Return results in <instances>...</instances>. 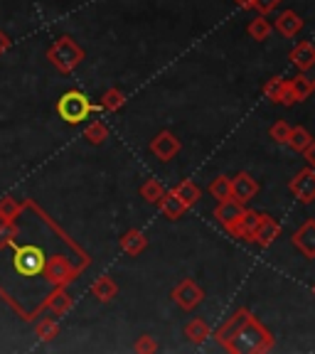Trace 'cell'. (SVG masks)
<instances>
[{
  "label": "cell",
  "instance_id": "ffe728a7",
  "mask_svg": "<svg viewBox=\"0 0 315 354\" xmlns=\"http://www.w3.org/2000/svg\"><path fill=\"white\" fill-rule=\"evenodd\" d=\"M35 337L39 342H52V339L60 337V320L57 317H39L35 322Z\"/></svg>",
  "mask_w": 315,
  "mask_h": 354
},
{
  "label": "cell",
  "instance_id": "4316f807",
  "mask_svg": "<svg viewBox=\"0 0 315 354\" xmlns=\"http://www.w3.org/2000/svg\"><path fill=\"white\" fill-rule=\"evenodd\" d=\"M84 140L89 145H104L109 140V128H106L104 121H91L84 131Z\"/></svg>",
  "mask_w": 315,
  "mask_h": 354
},
{
  "label": "cell",
  "instance_id": "f1b7e54d",
  "mask_svg": "<svg viewBox=\"0 0 315 354\" xmlns=\"http://www.w3.org/2000/svg\"><path fill=\"white\" fill-rule=\"evenodd\" d=\"M207 192H210L217 202L232 197V183H229V177L227 175H217L215 180L210 183V187H207Z\"/></svg>",
  "mask_w": 315,
  "mask_h": 354
},
{
  "label": "cell",
  "instance_id": "f35d334b",
  "mask_svg": "<svg viewBox=\"0 0 315 354\" xmlns=\"http://www.w3.org/2000/svg\"><path fill=\"white\" fill-rule=\"evenodd\" d=\"M313 86H315V79H313Z\"/></svg>",
  "mask_w": 315,
  "mask_h": 354
},
{
  "label": "cell",
  "instance_id": "7402d4cb",
  "mask_svg": "<svg viewBox=\"0 0 315 354\" xmlns=\"http://www.w3.org/2000/svg\"><path fill=\"white\" fill-rule=\"evenodd\" d=\"M172 192H175L177 197L183 199L188 209H190V207H195L199 202V199H202V189H199L197 185L192 183V180H183V183L177 185V187L172 189Z\"/></svg>",
  "mask_w": 315,
  "mask_h": 354
},
{
  "label": "cell",
  "instance_id": "83f0119b",
  "mask_svg": "<svg viewBox=\"0 0 315 354\" xmlns=\"http://www.w3.org/2000/svg\"><path fill=\"white\" fill-rule=\"evenodd\" d=\"M22 212H25V199L0 197V216H6V219H20Z\"/></svg>",
  "mask_w": 315,
  "mask_h": 354
},
{
  "label": "cell",
  "instance_id": "d6a6232c",
  "mask_svg": "<svg viewBox=\"0 0 315 354\" xmlns=\"http://www.w3.org/2000/svg\"><path fill=\"white\" fill-rule=\"evenodd\" d=\"M133 349L138 354H153V352H158V342H155L150 335H141L138 342L133 344Z\"/></svg>",
  "mask_w": 315,
  "mask_h": 354
},
{
  "label": "cell",
  "instance_id": "8fae6325",
  "mask_svg": "<svg viewBox=\"0 0 315 354\" xmlns=\"http://www.w3.org/2000/svg\"><path fill=\"white\" fill-rule=\"evenodd\" d=\"M264 96L269 101H273V104H281V106H294V94H291V88H288V82L286 79H269V82L264 84Z\"/></svg>",
  "mask_w": 315,
  "mask_h": 354
},
{
  "label": "cell",
  "instance_id": "836d02e7",
  "mask_svg": "<svg viewBox=\"0 0 315 354\" xmlns=\"http://www.w3.org/2000/svg\"><path fill=\"white\" fill-rule=\"evenodd\" d=\"M276 6H281V0H254V8L261 12V15L276 10Z\"/></svg>",
  "mask_w": 315,
  "mask_h": 354
},
{
  "label": "cell",
  "instance_id": "9c48e42d",
  "mask_svg": "<svg viewBox=\"0 0 315 354\" xmlns=\"http://www.w3.org/2000/svg\"><path fill=\"white\" fill-rule=\"evenodd\" d=\"M229 183H232V197L242 205L251 202L259 194V183L249 172H237V177H229Z\"/></svg>",
  "mask_w": 315,
  "mask_h": 354
},
{
  "label": "cell",
  "instance_id": "7c38bea8",
  "mask_svg": "<svg viewBox=\"0 0 315 354\" xmlns=\"http://www.w3.org/2000/svg\"><path fill=\"white\" fill-rule=\"evenodd\" d=\"M259 221H261V214H256V212H249V209H244V214L239 216L237 221H234V224L227 229V232L232 234V236H237V239L251 241V239H254L256 227H259Z\"/></svg>",
  "mask_w": 315,
  "mask_h": 354
},
{
  "label": "cell",
  "instance_id": "4fadbf2b",
  "mask_svg": "<svg viewBox=\"0 0 315 354\" xmlns=\"http://www.w3.org/2000/svg\"><path fill=\"white\" fill-rule=\"evenodd\" d=\"M294 246L305 256V259H315V219H308L298 232L294 234Z\"/></svg>",
  "mask_w": 315,
  "mask_h": 354
},
{
  "label": "cell",
  "instance_id": "3957f363",
  "mask_svg": "<svg viewBox=\"0 0 315 354\" xmlns=\"http://www.w3.org/2000/svg\"><path fill=\"white\" fill-rule=\"evenodd\" d=\"M84 57L87 55H84L82 44L74 37H69V35L57 37L55 42L50 44V50H47V59H50V64L55 66L60 74H72L84 62Z\"/></svg>",
  "mask_w": 315,
  "mask_h": 354
},
{
  "label": "cell",
  "instance_id": "cb8c5ba5",
  "mask_svg": "<svg viewBox=\"0 0 315 354\" xmlns=\"http://www.w3.org/2000/svg\"><path fill=\"white\" fill-rule=\"evenodd\" d=\"M271 30H273V25L266 20V15H256L254 20H249V25H246V35H249L251 39H256V42L269 39Z\"/></svg>",
  "mask_w": 315,
  "mask_h": 354
},
{
  "label": "cell",
  "instance_id": "f546056e",
  "mask_svg": "<svg viewBox=\"0 0 315 354\" xmlns=\"http://www.w3.org/2000/svg\"><path fill=\"white\" fill-rule=\"evenodd\" d=\"M313 140V136H310L308 131H305L303 126H296V128H291V136H288V148L291 150H296V153H303L305 150V145Z\"/></svg>",
  "mask_w": 315,
  "mask_h": 354
},
{
  "label": "cell",
  "instance_id": "30bf717a",
  "mask_svg": "<svg viewBox=\"0 0 315 354\" xmlns=\"http://www.w3.org/2000/svg\"><path fill=\"white\" fill-rule=\"evenodd\" d=\"M278 236H281V224H278L273 216L261 214V221H259V227H256L254 239H251V241H254L256 246H261V249H269Z\"/></svg>",
  "mask_w": 315,
  "mask_h": 354
},
{
  "label": "cell",
  "instance_id": "52a82bcc",
  "mask_svg": "<svg viewBox=\"0 0 315 354\" xmlns=\"http://www.w3.org/2000/svg\"><path fill=\"white\" fill-rule=\"evenodd\" d=\"M39 308L50 310L55 317H62V315H66V313L74 308V298L69 295V290H66L64 286L50 288V293L42 298V305H39Z\"/></svg>",
  "mask_w": 315,
  "mask_h": 354
},
{
  "label": "cell",
  "instance_id": "484cf974",
  "mask_svg": "<svg viewBox=\"0 0 315 354\" xmlns=\"http://www.w3.org/2000/svg\"><path fill=\"white\" fill-rule=\"evenodd\" d=\"M17 234H20L17 219H6V216H0V249H10L12 243H15Z\"/></svg>",
  "mask_w": 315,
  "mask_h": 354
},
{
  "label": "cell",
  "instance_id": "e575fe53",
  "mask_svg": "<svg viewBox=\"0 0 315 354\" xmlns=\"http://www.w3.org/2000/svg\"><path fill=\"white\" fill-rule=\"evenodd\" d=\"M303 158H305V162H308V167H313L315 170V140H310V143L305 145Z\"/></svg>",
  "mask_w": 315,
  "mask_h": 354
},
{
  "label": "cell",
  "instance_id": "1f68e13d",
  "mask_svg": "<svg viewBox=\"0 0 315 354\" xmlns=\"http://www.w3.org/2000/svg\"><path fill=\"white\" fill-rule=\"evenodd\" d=\"M291 128H294V126H288L286 121H276L271 128H269V136H271V140H276V143L286 145L288 136H291Z\"/></svg>",
  "mask_w": 315,
  "mask_h": 354
},
{
  "label": "cell",
  "instance_id": "277c9868",
  "mask_svg": "<svg viewBox=\"0 0 315 354\" xmlns=\"http://www.w3.org/2000/svg\"><path fill=\"white\" fill-rule=\"evenodd\" d=\"M96 111V106L89 101V96L79 88H69L60 96L57 101V116L62 118L69 126H79V123L87 121L91 113Z\"/></svg>",
  "mask_w": 315,
  "mask_h": 354
},
{
  "label": "cell",
  "instance_id": "44dd1931",
  "mask_svg": "<svg viewBox=\"0 0 315 354\" xmlns=\"http://www.w3.org/2000/svg\"><path fill=\"white\" fill-rule=\"evenodd\" d=\"M212 335V330H210V325H207L202 317H192V320L185 325V337L190 339L192 344H202V342H207V337Z\"/></svg>",
  "mask_w": 315,
  "mask_h": 354
},
{
  "label": "cell",
  "instance_id": "ac0fdd59",
  "mask_svg": "<svg viewBox=\"0 0 315 354\" xmlns=\"http://www.w3.org/2000/svg\"><path fill=\"white\" fill-rule=\"evenodd\" d=\"M91 295H94L99 303H111V300L118 295V286L111 276H99L91 283Z\"/></svg>",
  "mask_w": 315,
  "mask_h": 354
},
{
  "label": "cell",
  "instance_id": "4dcf8cb0",
  "mask_svg": "<svg viewBox=\"0 0 315 354\" xmlns=\"http://www.w3.org/2000/svg\"><path fill=\"white\" fill-rule=\"evenodd\" d=\"M141 197L145 199V202H150V205H158V199L165 194V187H163L158 180H145L143 185H141Z\"/></svg>",
  "mask_w": 315,
  "mask_h": 354
},
{
  "label": "cell",
  "instance_id": "ba28073f",
  "mask_svg": "<svg viewBox=\"0 0 315 354\" xmlns=\"http://www.w3.org/2000/svg\"><path fill=\"white\" fill-rule=\"evenodd\" d=\"M150 153H153L158 160L170 162L172 158L180 153V140H177V136H172L170 131H161L150 140Z\"/></svg>",
  "mask_w": 315,
  "mask_h": 354
},
{
  "label": "cell",
  "instance_id": "d6986e66",
  "mask_svg": "<svg viewBox=\"0 0 315 354\" xmlns=\"http://www.w3.org/2000/svg\"><path fill=\"white\" fill-rule=\"evenodd\" d=\"M276 30L283 37L291 39L303 30V20H300V15H296V10H283L281 15L276 17Z\"/></svg>",
  "mask_w": 315,
  "mask_h": 354
},
{
  "label": "cell",
  "instance_id": "e0dca14e",
  "mask_svg": "<svg viewBox=\"0 0 315 354\" xmlns=\"http://www.w3.org/2000/svg\"><path fill=\"white\" fill-rule=\"evenodd\" d=\"M291 62H294L296 66H298L300 72H308V69H313L315 66V44L313 42H300L296 44V50L291 52Z\"/></svg>",
  "mask_w": 315,
  "mask_h": 354
},
{
  "label": "cell",
  "instance_id": "74e56055",
  "mask_svg": "<svg viewBox=\"0 0 315 354\" xmlns=\"http://www.w3.org/2000/svg\"><path fill=\"white\" fill-rule=\"evenodd\" d=\"M313 295H315V286H313Z\"/></svg>",
  "mask_w": 315,
  "mask_h": 354
},
{
  "label": "cell",
  "instance_id": "d590c367",
  "mask_svg": "<svg viewBox=\"0 0 315 354\" xmlns=\"http://www.w3.org/2000/svg\"><path fill=\"white\" fill-rule=\"evenodd\" d=\"M10 37H8V32H3V30H0V55H3V52H8L10 50Z\"/></svg>",
  "mask_w": 315,
  "mask_h": 354
},
{
  "label": "cell",
  "instance_id": "6da1fadb",
  "mask_svg": "<svg viewBox=\"0 0 315 354\" xmlns=\"http://www.w3.org/2000/svg\"><path fill=\"white\" fill-rule=\"evenodd\" d=\"M217 342L232 354H261L273 347L271 332L251 315L249 308H239L217 330Z\"/></svg>",
  "mask_w": 315,
  "mask_h": 354
},
{
  "label": "cell",
  "instance_id": "2e32d148",
  "mask_svg": "<svg viewBox=\"0 0 315 354\" xmlns=\"http://www.w3.org/2000/svg\"><path fill=\"white\" fill-rule=\"evenodd\" d=\"M158 209H161V214L165 216V219L177 221L185 212H188V207H185V202L177 197L175 192H165L161 199H158Z\"/></svg>",
  "mask_w": 315,
  "mask_h": 354
},
{
  "label": "cell",
  "instance_id": "7a4b0ae2",
  "mask_svg": "<svg viewBox=\"0 0 315 354\" xmlns=\"http://www.w3.org/2000/svg\"><path fill=\"white\" fill-rule=\"evenodd\" d=\"M12 271L22 278H42L44 266H47V251L39 243H12Z\"/></svg>",
  "mask_w": 315,
  "mask_h": 354
},
{
  "label": "cell",
  "instance_id": "9a60e30c",
  "mask_svg": "<svg viewBox=\"0 0 315 354\" xmlns=\"http://www.w3.org/2000/svg\"><path fill=\"white\" fill-rule=\"evenodd\" d=\"M118 246L126 256H141L145 249H148V239L141 229H128L121 239H118Z\"/></svg>",
  "mask_w": 315,
  "mask_h": 354
},
{
  "label": "cell",
  "instance_id": "8d00e7d4",
  "mask_svg": "<svg viewBox=\"0 0 315 354\" xmlns=\"http://www.w3.org/2000/svg\"><path fill=\"white\" fill-rule=\"evenodd\" d=\"M242 10H254V0H234Z\"/></svg>",
  "mask_w": 315,
  "mask_h": 354
},
{
  "label": "cell",
  "instance_id": "8992f818",
  "mask_svg": "<svg viewBox=\"0 0 315 354\" xmlns=\"http://www.w3.org/2000/svg\"><path fill=\"white\" fill-rule=\"evenodd\" d=\"M288 189L294 194L298 202L303 205H310L315 199V170L313 167H305V170L296 172V177L288 183Z\"/></svg>",
  "mask_w": 315,
  "mask_h": 354
},
{
  "label": "cell",
  "instance_id": "5b68a950",
  "mask_svg": "<svg viewBox=\"0 0 315 354\" xmlns=\"http://www.w3.org/2000/svg\"><path fill=\"white\" fill-rule=\"evenodd\" d=\"M170 298L175 300L183 310H195L202 300H205V290H202L192 278H185V281H180L175 288H172Z\"/></svg>",
  "mask_w": 315,
  "mask_h": 354
},
{
  "label": "cell",
  "instance_id": "603a6c76",
  "mask_svg": "<svg viewBox=\"0 0 315 354\" xmlns=\"http://www.w3.org/2000/svg\"><path fill=\"white\" fill-rule=\"evenodd\" d=\"M123 104H126V94H123L118 86H111V88H106L104 96H101L99 109L109 111V113H116V111L123 109Z\"/></svg>",
  "mask_w": 315,
  "mask_h": 354
},
{
  "label": "cell",
  "instance_id": "5bb4252c",
  "mask_svg": "<svg viewBox=\"0 0 315 354\" xmlns=\"http://www.w3.org/2000/svg\"><path fill=\"white\" fill-rule=\"evenodd\" d=\"M244 209H246V207H244L242 202H237L234 197H227V199H222L219 205H217L215 216H217V221H219L222 227L229 229L234 224V221H237L239 216L244 214Z\"/></svg>",
  "mask_w": 315,
  "mask_h": 354
},
{
  "label": "cell",
  "instance_id": "d4e9b609",
  "mask_svg": "<svg viewBox=\"0 0 315 354\" xmlns=\"http://www.w3.org/2000/svg\"><path fill=\"white\" fill-rule=\"evenodd\" d=\"M288 82V88H291V94H294V101L296 104H300V101H305L310 94L315 91L313 82H310L308 77H296V79H286Z\"/></svg>",
  "mask_w": 315,
  "mask_h": 354
}]
</instances>
